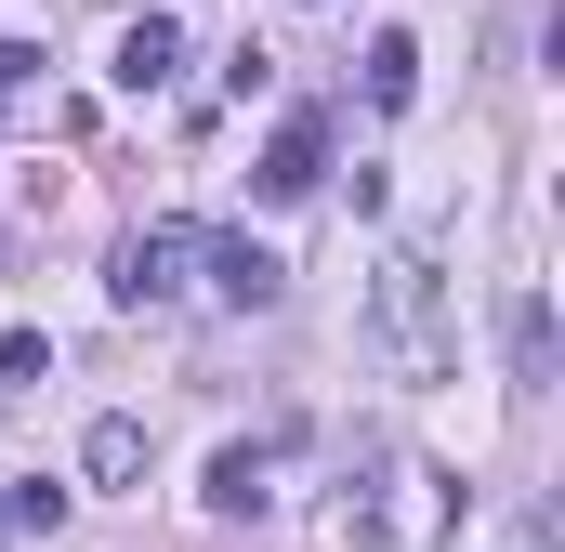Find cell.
<instances>
[{"label":"cell","mask_w":565,"mask_h":552,"mask_svg":"<svg viewBox=\"0 0 565 552\" xmlns=\"http://www.w3.org/2000/svg\"><path fill=\"white\" fill-rule=\"evenodd\" d=\"M369 342H382V369H395V382H434V369L460 355L434 251H395V264H382V289H369Z\"/></svg>","instance_id":"6da1fadb"},{"label":"cell","mask_w":565,"mask_h":552,"mask_svg":"<svg viewBox=\"0 0 565 552\" xmlns=\"http://www.w3.org/2000/svg\"><path fill=\"white\" fill-rule=\"evenodd\" d=\"M184 276H198V224H145V237H119V276H106V289L145 316V302H171Z\"/></svg>","instance_id":"7a4b0ae2"},{"label":"cell","mask_w":565,"mask_h":552,"mask_svg":"<svg viewBox=\"0 0 565 552\" xmlns=\"http://www.w3.org/2000/svg\"><path fill=\"white\" fill-rule=\"evenodd\" d=\"M198 264H211V289H224L237 316H264V302L289 289V264L264 251V237H198Z\"/></svg>","instance_id":"3957f363"},{"label":"cell","mask_w":565,"mask_h":552,"mask_svg":"<svg viewBox=\"0 0 565 552\" xmlns=\"http://www.w3.org/2000/svg\"><path fill=\"white\" fill-rule=\"evenodd\" d=\"M250 184H264V198H316V184H329V119H316V106L277 119V145H264V171H250Z\"/></svg>","instance_id":"277c9868"},{"label":"cell","mask_w":565,"mask_h":552,"mask_svg":"<svg viewBox=\"0 0 565 552\" xmlns=\"http://www.w3.org/2000/svg\"><path fill=\"white\" fill-rule=\"evenodd\" d=\"M171 66H184V26H171V13H132V26H119V53H106V79H119V93H158Z\"/></svg>","instance_id":"5b68a950"},{"label":"cell","mask_w":565,"mask_h":552,"mask_svg":"<svg viewBox=\"0 0 565 552\" xmlns=\"http://www.w3.org/2000/svg\"><path fill=\"white\" fill-rule=\"evenodd\" d=\"M198 500H211V513H264V500H277V460H264V447H211V487H198Z\"/></svg>","instance_id":"8992f818"},{"label":"cell","mask_w":565,"mask_h":552,"mask_svg":"<svg viewBox=\"0 0 565 552\" xmlns=\"http://www.w3.org/2000/svg\"><path fill=\"white\" fill-rule=\"evenodd\" d=\"M79 474H93V487H132V474H145V421H132V408H106L93 434H79Z\"/></svg>","instance_id":"52a82bcc"},{"label":"cell","mask_w":565,"mask_h":552,"mask_svg":"<svg viewBox=\"0 0 565 552\" xmlns=\"http://www.w3.org/2000/svg\"><path fill=\"white\" fill-rule=\"evenodd\" d=\"M540 382H553V302L513 289V395H540Z\"/></svg>","instance_id":"ba28073f"},{"label":"cell","mask_w":565,"mask_h":552,"mask_svg":"<svg viewBox=\"0 0 565 552\" xmlns=\"http://www.w3.org/2000/svg\"><path fill=\"white\" fill-rule=\"evenodd\" d=\"M408 93H422V40L382 26V40H369V106H408Z\"/></svg>","instance_id":"9c48e42d"},{"label":"cell","mask_w":565,"mask_h":552,"mask_svg":"<svg viewBox=\"0 0 565 552\" xmlns=\"http://www.w3.org/2000/svg\"><path fill=\"white\" fill-rule=\"evenodd\" d=\"M0 513H13V540H26V527H40V540H53V527H66V487H53V474H40V487H13V500H0Z\"/></svg>","instance_id":"30bf717a"},{"label":"cell","mask_w":565,"mask_h":552,"mask_svg":"<svg viewBox=\"0 0 565 552\" xmlns=\"http://www.w3.org/2000/svg\"><path fill=\"white\" fill-rule=\"evenodd\" d=\"M26 79H40V53H26V40H0V106H13Z\"/></svg>","instance_id":"8fae6325"},{"label":"cell","mask_w":565,"mask_h":552,"mask_svg":"<svg viewBox=\"0 0 565 552\" xmlns=\"http://www.w3.org/2000/svg\"><path fill=\"white\" fill-rule=\"evenodd\" d=\"M526 552H540V540H526Z\"/></svg>","instance_id":"7c38bea8"}]
</instances>
